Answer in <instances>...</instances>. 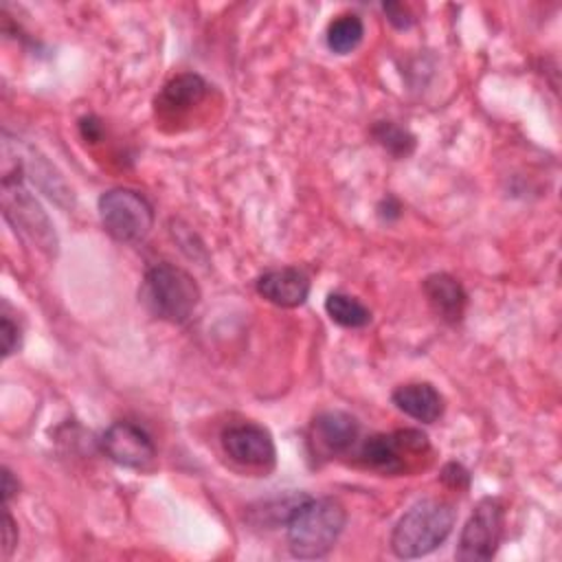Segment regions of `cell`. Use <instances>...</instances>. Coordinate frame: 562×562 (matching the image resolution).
Returning <instances> with one entry per match:
<instances>
[{"label": "cell", "instance_id": "cell-3", "mask_svg": "<svg viewBox=\"0 0 562 562\" xmlns=\"http://www.w3.org/2000/svg\"><path fill=\"white\" fill-rule=\"evenodd\" d=\"M200 288L195 279L173 266V263H156L145 272L140 285V301L145 307L169 323H184L191 318L200 303Z\"/></svg>", "mask_w": 562, "mask_h": 562}, {"label": "cell", "instance_id": "cell-1", "mask_svg": "<svg viewBox=\"0 0 562 562\" xmlns=\"http://www.w3.org/2000/svg\"><path fill=\"white\" fill-rule=\"evenodd\" d=\"M345 525L347 509L340 501L331 496H307L285 522L290 553L301 560H316L327 555L340 538Z\"/></svg>", "mask_w": 562, "mask_h": 562}, {"label": "cell", "instance_id": "cell-20", "mask_svg": "<svg viewBox=\"0 0 562 562\" xmlns=\"http://www.w3.org/2000/svg\"><path fill=\"white\" fill-rule=\"evenodd\" d=\"M441 479H443V483L446 485H450V487H457V490H463V487H468V483H470V474H468V470L461 465V463H448L446 468H443V472H441Z\"/></svg>", "mask_w": 562, "mask_h": 562}, {"label": "cell", "instance_id": "cell-14", "mask_svg": "<svg viewBox=\"0 0 562 562\" xmlns=\"http://www.w3.org/2000/svg\"><path fill=\"white\" fill-rule=\"evenodd\" d=\"M424 294L435 310V314L446 321V323H459L468 303V294L463 285L446 274V272H435L424 279Z\"/></svg>", "mask_w": 562, "mask_h": 562}, {"label": "cell", "instance_id": "cell-24", "mask_svg": "<svg viewBox=\"0 0 562 562\" xmlns=\"http://www.w3.org/2000/svg\"><path fill=\"white\" fill-rule=\"evenodd\" d=\"M81 134L86 136V138H90V140H97L99 138V134H101V125H99V121L97 119H92V116H88V119H81Z\"/></svg>", "mask_w": 562, "mask_h": 562}, {"label": "cell", "instance_id": "cell-15", "mask_svg": "<svg viewBox=\"0 0 562 562\" xmlns=\"http://www.w3.org/2000/svg\"><path fill=\"white\" fill-rule=\"evenodd\" d=\"M206 92V83L200 75L184 72L173 77L160 92L158 105L167 112H182L191 105H195Z\"/></svg>", "mask_w": 562, "mask_h": 562}, {"label": "cell", "instance_id": "cell-8", "mask_svg": "<svg viewBox=\"0 0 562 562\" xmlns=\"http://www.w3.org/2000/svg\"><path fill=\"white\" fill-rule=\"evenodd\" d=\"M101 450L105 457L123 468H145L156 457L151 437L132 422H114L101 435Z\"/></svg>", "mask_w": 562, "mask_h": 562}, {"label": "cell", "instance_id": "cell-22", "mask_svg": "<svg viewBox=\"0 0 562 562\" xmlns=\"http://www.w3.org/2000/svg\"><path fill=\"white\" fill-rule=\"evenodd\" d=\"M18 544V527H15V520L13 516L9 514L7 505H4V527H2V553L4 558H9L13 553Z\"/></svg>", "mask_w": 562, "mask_h": 562}, {"label": "cell", "instance_id": "cell-6", "mask_svg": "<svg viewBox=\"0 0 562 562\" xmlns=\"http://www.w3.org/2000/svg\"><path fill=\"white\" fill-rule=\"evenodd\" d=\"M505 529V507L498 498H481L465 520L459 547L454 551L457 560L463 562H487L496 555Z\"/></svg>", "mask_w": 562, "mask_h": 562}, {"label": "cell", "instance_id": "cell-18", "mask_svg": "<svg viewBox=\"0 0 562 562\" xmlns=\"http://www.w3.org/2000/svg\"><path fill=\"white\" fill-rule=\"evenodd\" d=\"M375 140L393 156L404 158L415 149V136L393 121H378L373 127Z\"/></svg>", "mask_w": 562, "mask_h": 562}, {"label": "cell", "instance_id": "cell-9", "mask_svg": "<svg viewBox=\"0 0 562 562\" xmlns=\"http://www.w3.org/2000/svg\"><path fill=\"white\" fill-rule=\"evenodd\" d=\"M224 452L248 468H272L277 448L272 435L259 424H233L222 432Z\"/></svg>", "mask_w": 562, "mask_h": 562}, {"label": "cell", "instance_id": "cell-17", "mask_svg": "<svg viewBox=\"0 0 562 562\" xmlns=\"http://www.w3.org/2000/svg\"><path fill=\"white\" fill-rule=\"evenodd\" d=\"M364 37V24L360 20V15L356 13H342L338 18H334L327 26V48L331 53L338 55H347L353 48H358V44Z\"/></svg>", "mask_w": 562, "mask_h": 562}, {"label": "cell", "instance_id": "cell-12", "mask_svg": "<svg viewBox=\"0 0 562 562\" xmlns=\"http://www.w3.org/2000/svg\"><path fill=\"white\" fill-rule=\"evenodd\" d=\"M4 143L15 151V162L22 167V173H26L57 204L72 206V191L44 156H40L31 147H24V151H18L15 143H11L9 138H4Z\"/></svg>", "mask_w": 562, "mask_h": 562}, {"label": "cell", "instance_id": "cell-7", "mask_svg": "<svg viewBox=\"0 0 562 562\" xmlns=\"http://www.w3.org/2000/svg\"><path fill=\"white\" fill-rule=\"evenodd\" d=\"M428 452V437L419 430L406 428L395 432H378L362 441L360 461L378 472L400 474L408 470L413 457Z\"/></svg>", "mask_w": 562, "mask_h": 562}, {"label": "cell", "instance_id": "cell-5", "mask_svg": "<svg viewBox=\"0 0 562 562\" xmlns=\"http://www.w3.org/2000/svg\"><path fill=\"white\" fill-rule=\"evenodd\" d=\"M97 211L105 233L123 244L143 241L154 226V209L149 200L134 189L114 187L103 191Z\"/></svg>", "mask_w": 562, "mask_h": 562}, {"label": "cell", "instance_id": "cell-11", "mask_svg": "<svg viewBox=\"0 0 562 562\" xmlns=\"http://www.w3.org/2000/svg\"><path fill=\"white\" fill-rule=\"evenodd\" d=\"M259 296L277 307H299L310 296V277L294 266L272 268L255 281Z\"/></svg>", "mask_w": 562, "mask_h": 562}, {"label": "cell", "instance_id": "cell-2", "mask_svg": "<svg viewBox=\"0 0 562 562\" xmlns=\"http://www.w3.org/2000/svg\"><path fill=\"white\" fill-rule=\"evenodd\" d=\"M457 509L441 498H424L415 503L391 531V551L397 558L411 560L435 551L452 531Z\"/></svg>", "mask_w": 562, "mask_h": 562}, {"label": "cell", "instance_id": "cell-4", "mask_svg": "<svg viewBox=\"0 0 562 562\" xmlns=\"http://www.w3.org/2000/svg\"><path fill=\"white\" fill-rule=\"evenodd\" d=\"M11 160H13V167L11 169L4 167V176H2V209H4L2 213L7 222H11V226L20 231L24 237H29L40 250L55 255L57 235L53 231V224L44 213V209L40 206V202L24 189L22 167L15 162V158Z\"/></svg>", "mask_w": 562, "mask_h": 562}, {"label": "cell", "instance_id": "cell-10", "mask_svg": "<svg viewBox=\"0 0 562 562\" xmlns=\"http://www.w3.org/2000/svg\"><path fill=\"white\" fill-rule=\"evenodd\" d=\"M360 435V424L345 411H323L312 419L310 443L316 454L334 457L347 452Z\"/></svg>", "mask_w": 562, "mask_h": 562}, {"label": "cell", "instance_id": "cell-13", "mask_svg": "<svg viewBox=\"0 0 562 562\" xmlns=\"http://www.w3.org/2000/svg\"><path fill=\"white\" fill-rule=\"evenodd\" d=\"M391 400L404 415L422 424H432L443 415V397L428 382L402 384L391 393Z\"/></svg>", "mask_w": 562, "mask_h": 562}, {"label": "cell", "instance_id": "cell-21", "mask_svg": "<svg viewBox=\"0 0 562 562\" xmlns=\"http://www.w3.org/2000/svg\"><path fill=\"white\" fill-rule=\"evenodd\" d=\"M382 9H384V13H386V18H389V22L393 26L408 29L413 24V18H411V13L406 11L404 4H400V2H384Z\"/></svg>", "mask_w": 562, "mask_h": 562}, {"label": "cell", "instance_id": "cell-23", "mask_svg": "<svg viewBox=\"0 0 562 562\" xmlns=\"http://www.w3.org/2000/svg\"><path fill=\"white\" fill-rule=\"evenodd\" d=\"M18 494V479L11 474L9 468H2V503L9 505V501Z\"/></svg>", "mask_w": 562, "mask_h": 562}, {"label": "cell", "instance_id": "cell-19", "mask_svg": "<svg viewBox=\"0 0 562 562\" xmlns=\"http://www.w3.org/2000/svg\"><path fill=\"white\" fill-rule=\"evenodd\" d=\"M0 345H2V358H9L20 349V327L11 321L9 314H2L0 318Z\"/></svg>", "mask_w": 562, "mask_h": 562}, {"label": "cell", "instance_id": "cell-16", "mask_svg": "<svg viewBox=\"0 0 562 562\" xmlns=\"http://www.w3.org/2000/svg\"><path fill=\"white\" fill-rule=\"evenodd\" d=\"M325 312L334 323L349 329H358L371 323V310L362 301L345 292H331L325 299Z\"/></svg>", "mask_w": 562, "mask_h": 562}]
</instances>
